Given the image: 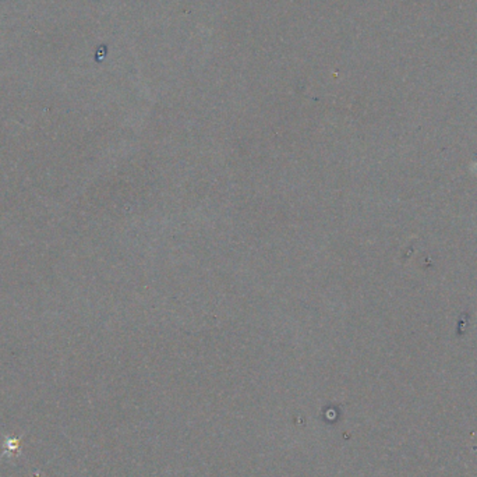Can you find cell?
Here are the masks:
<instances>
[{
	"label": "cell",
	"instance_id": "6da1fadb",
	"mask_svg": "<svg viewBox=\"0 0 477 477\" xmlns=\"http://www.w3.org/2000/svg\"><path fill=\"white\" fill-rule=\"evenodd\" d=\"M20 444H21L20 438L9 437V435L5 437V443H3L5 452H3V456H6V455H14V453H17V451L20 449Z\"/></svg>",
	"mask_w": 477,
	"mask_h": 477
}]
</instances>
